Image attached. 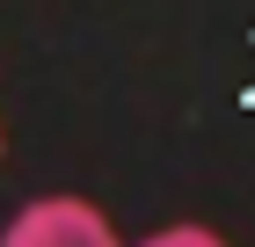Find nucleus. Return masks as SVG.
<instances>
[{"label": "nucleus", "instance_id": "1", "mask_svg": "<svg viewBox=\"0 0 255 247\" xmlns=\"http://www.w3.org/2000/svg\"><path fill=\"white\" fill-rule=\"evenodd\" d=\"M0 247H124V240L88 196H37L0 226Z\"/></svg>", "mask_w": 255, "mask_h": 247}, {"label": "nucleus", "instance_id": "2", "mask_svg": "<svg viewBox=\"0 0 255 247\" xmlns=\"http://www.w3.org/2000/svg\"><path fill=\"white\" fill-rule=\"evenodd\" d=\"M138 247H234V240H226V233H212V226H197V218H175V226L146 233Z\"/></svg>", "mask_w": 255, "mask_h": 247}]
</instances>
